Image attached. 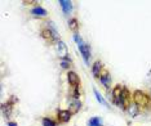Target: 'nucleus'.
<instances>
[{"label":"nucleus","instance_id":"nucleus-12","mask_svg":"<svg viewBox=\"0 0 151 126\" xmlns=\"http://www.w3.org/2000/svg\"><path fill=\"white\" fill-rule=\"evenodd\" d=\"M80 108H81V103L78 99H75L73 103L70 104V108H68V111H70L71 115H75V113H78V112L80 111Z\"/></svg>","mask_w":151,"mask_h":126},{"label":"nucleus","instance_id":"nucleus-14","mask_svg":"<svg viewBox=\"0 0 151 126\" xmlns=\"http://www.w3.org/2000/svg\"><path fill=\"white\" fill-rule=\"evenodd\" d=\"M93 91H94V95H96V99H97V100H98V102H99V103H101V104H104V105H105V107H107V108H110V105H109V103H107V102H106V100H105V98H104V97H102V95H101V94H99V91H98L97 89H94Z\"/></svg>","mask_w":151,"mask_h":126},{"label":"nucleus","instance_id":"nucleus-9","mask_svg":"<svg viewBox=\"0 0 151 126\" xmlns=\"http://www.w3.org/2000/svg\"><path fill=\"white\" fill-rule=\"evenodd\" d=\"M102 71H104V67H102V62L101 61H96L93 63V66H92V73H93L94 77H99L102 73Z\"/></svg>","mask_w":151,"mask_h":126},{"label":"nucleus","instance_id":"nucleus-8","mask_svg":"<svg viewBox=\"0 0 151 126\" xmlns=\"http://www.w3.org/2000/svg\"><path fill=\"white\" fill-rule=\"evenodd\" d=\"M99 81H101V84L104 85L106 89H109V88H110V83H111V76H110V73H109L106 70L102 71L101 76H99Z\"/></svg>","mask_w":151,"mask_h":126},{"label":"nucleus","instance_id":"nucleus-4","mask_svg":"<svg viewBox=\"0 0 151 126\" xmlns=\"http://www.w3.org/2000/svg\"><path fill=\"white\" fill-rule=\"evenodd\" d=\"M40 35H42L43 39L48 40V41H54V40L57 39V31L52 26H50L49 28H43L42 32H40Z\"/></svg>","mask_w":151,"mask_h":126},{"label":"nucleus","instance_id":"nucleus-15","mask_svg":"<svg viewBox=\"0 0 151 126\" xmlns=\"http://www.w3.org/2000/svg\"><path fill=\"white\" fill-rule=\"evenodd\" d=\"M68 26H70L71 31H74L75 33H78V30H79V23H78V19L76 18H71L68 21Z\"/></svg>","mask_w":151,"mask_h":126},{"label":"nucleus","instance_id":"nucleus-17","mask_svg":"<svg viewBox=\"0 0 151 126\" xmlns=\"http://www.w3.org/2000/svg\"><path fill=\"white\" fill-rule=\"evenodd\" d=\"M89 126H102V120L99 117H92L89 120Z\"/></svg>","mask_w":151,"mask_h":126},{"label":"nucleus","instance_id":"nucleus-1","mask_svg":"<svg viewBox=\"0 0 151 126\" xmlns=\"http://www.w3.org/2000/svg\"><path fill=\"white\" fill-rule=\"evenodd\" d=\"M150 98L151 97L146 95L141 90H136L134 93H133V100H134V104H137L138 107H149Z\"/></svg>","mask_w":151,"mask_h":126},{"label":"nucleus","instance_id":"nucleus-5","mask_svg":"<svg viewBox=\"0 0 151 126\" xmlns=\"http://www.w3.org/2000/svg\"><path fill=\"white\" fill-rule=\"evenodd\" d=\"M67 81L74 89H76V88L80 86V77H79V75L76 72L68 71L67 72Z\"/></svg>","mask_w":151,"mask_h":126},{"label":"nucleus","instance_id":"nucleus-19","mask_svg":"<svg viewBox=\"0 0 151 126\" xmlns=\"http://www.w3.org/2000/svg\"><path fill=\"white\" fill-rule=\"evenodd\" d=\"M70 61H66V59H62V61H61V67H62V68H65V70H66V68H68V67H70Z\"/></svg>","mask_w":151,"mask_h":126},{"label":"nucleus","instance_id":"nucleus-18","mask_svg":"<svg viewBox=\"0 0 151 126\" xmlns=\"http://www.w3.org/2000/svg\"><path fill=\"white\" fill-rule=\"evenodd\" d=\"M43 126H56V124H54V121L50 120V118L44 117L43 118Z\"/></svg>","mask_w":151,"mask_h":126},{"label":"nucleus","instance_id":"nucleus-13","mask_svg":"<svg viewBox=\"0 0 151 126\" xmlns=\"http://www.w3.org/2000/svg\"><path fill=\"white\" fill-rule=\"evenodd\" d=\"M31 13L35 17H47V14H48L47 11L44 8H42V6H35L31 11Z\"/></svg>","mask_w":151,"mask_h":126},{"label":"nucleus","instance_id":"nucleus-6","mask_svg":"<svg viewBox=\"0 0 151 126\" xmlns=\"http://www.w3.org/2000/svg\"><path fill=\"white\" fill-rule=\"evenodd\" d=\"M130 94H129V91L124 88V91H123V97H122V108L123 110H128L129 108V105L132 104L130 103Z\"/></svg>","mask_w":151,"mask_h":126},{"label":"nucleus","instance_id":"nucleus-7","mask_svg":"<svg viewBox=\"0 0 151 126\" xmlns=\"http://www.w3.org/2000/svg\"><path fill=\"white\" fill-rule=\"evenodd\" d=\"M79 50H80L81 56H83L84 61L85 62H89V57H91V46L88 45V44H81V45H79Z\"/></svg>","mask_w":151,"mask_h":126},{"label":"nucleus","instance_id":"nucleus-16","mask_svg":"<svg viewBox=\"0 0 151 126\" xmlns=\"http://www.w3.org/2000/svg\"><path fill=\"white\" fill-rule=\"evenodd\" d=\"M127 111H128V113L132 116V117H136V116L138 115V105L137 104H130L129 108Z\"/></svg>","mask_w":151,"mask_h":126},{"label":"nucleus","instance_id":"nucleus-3","mask_svg":"<svg viewBox=\"0 0 151 126\" xmlns=\"http://www.w3.org/2000/svg\"><path fill=\"white\" fill-rule=\"evenodd\" d=\"M57 53H58V56H60L62 59H66V61H70L71 62V59H70V57H68V49H67V45L65 44L63 41H57Z\"/></svg>","mask_w":151,"mask_h":126},{"label":"nucleus","instance_id":"nucleus-2","mask_svg":"<svg viewBox=\"0 0 151 126\" xmlns=\"http://www.w3.org/2000/svg\"><path fill=\"white\" fill-rule=\"evenodd\" d=\"M123 91H124V88L122 85H116V86L112 89V100L115 102V104L119 105V108H122V97H123Z\"/></svg>","mask_w":151,"mask_h":126},{"label":"nucleus","instance_id":"nucleus-10","mask_svg":"<svg viewBox=\"0 0 151 126\" xmlns=\"http://www.w3.org/2000/svg\"><path fill=\"white\" fill-rule=\"evenodd\" d=\"M71 115L70 113V111L68 110H62V111H58V115H57V117H58V121L60 122H68L70 121V118H71Z\"/></svg>","mask_w":151,"mask_h":126},{"label":"nucleus","instance_id":"nucleus-20","mask_svg":"<svg viewBox=\"0 0 151 126\" xmlns=\"http://www.w3.org/2000/svg\"><path fill=\"white\" fill-rule=\"evenodd\" d=\"M8 126H17V124H16V122H8Z\"/></svg>","mask_w":151,"mask_h":126},{"label":"nucleus","instance_id":"nucleus-11","mask_svg":"<svg viewBox=\"0 0 151 126\" xmlns=\"http://www.w3.org/2000/svg\"><path fill=\"white\" fill-rule=\"evenodd\" d=\"M60 5L65 14H68V13H71V11H73V3L70 0H60Z\"/></svg>","mask_w":151,"mask_h":126}]
</instances>
